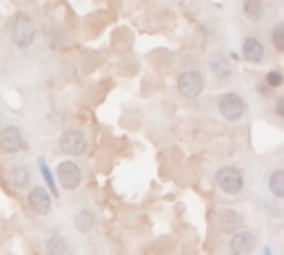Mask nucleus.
<instances>
[{
  "label": "nucleus",
  "mask_w": 284,
  "mask_h": 255,
  "mask_svg": "<svg viewBox=\"0 0 284 255\" xmlns=\"http://www.w3.org/2000/svg\"><path fill=\"white\" fill-rule=\"evenodd\" d=\"M36 38V24L34 20L27 16V14H20V16L16 18V22H14V29H12V40L14 44L20 49L29 47V44L34 42Z\"/></svg>",
  "instance_id": "obj_1"
},
{
  "label": "nucleus",
  "mask_w": 284,
  "mask_h": 255,
  "mask_svg": "<svg viewBox=\"0 0 284 255\" xmlns=\"http://www.w3.org/2000/svg\"><path fill=\"white\" fill-rule=\"evenodd\" d=\"M215 182H218V186L224 193L235 196V193L242 191L244 178H242V173L237 171L235 166H222V169H218V173H215Z\"/></svg>",
  "instance_id": "obj_2"
},
{
  "label": "nucleus",
  "mask_w": 284,
  "mask_h": 255,
  "mask_svg": "<svg viewBox=\"0 0 284 255\" xmlns=\"http://www.w3.org/2000/svg\"><path fill=\"white\" fill-rule=\"evenodd\" d=\"M218 106H220V114L229 122H237L246 111L244 100H242L237 94H222L220 100H218Z\"/></svg>",
  "instance_id": "obj_3"
},
{
  "label": "nucleus",
  "mask_w": 284,
  "mask_h": 255,
  "mask_svg": "<svg viewBox=\"0 0 284 255\" xmlns=\"http://www.w3.org/2000/svg\"><path fill=\"white\" fill-rule=\"evenodd\" d=\"M204 89V80L198 71H184L178 78V91L184 98H198Z\"/></svg>",
  "instance_id": "obj_4"
},
{
  "label": "nucleus",
  "mask_w": 284,
  "mask_h": 255,
  "mask_svg": "<svg viewBox=\"0 0 284 255\" xmlns=\"http://www.w3.org/2000/svg\"><path fill=\"white\" fill-rule=\"evenodd\" d=\"M87 149V138L80 134L78 129H67L60 136V151L67 156H80Z\"/></svg>",
  "instance_id": "obj_5"
},
{
  "label": "nucleus",
  "mask_w": 284,
  "mask_h": 255,
  "mask_svg": "<svg viewBox=\"0 0 284 255\" xmlns=\"http://www.w3.org/2000/svg\"><path fill=\"white\" fill-rule=\"evenodd\" d=\"M25 149V140L18 126H5L0 134V151L3 153H16Z\"/></svg>",
  "instance_id": "obj_6"
},
{
  "label": "nucleus",
  "mask_w": 284,
  "mask_h": 255,
  "mask_svg": "<svg viewBox=\"0 0 284 255\" xmlns=\"http://www.w3.org/2000/svg\"><path fill=\"white\" fill-rule=\"evenodd\" d=\"M27 204H29V208H32V213H36V216H47L51 211V198L43 186H34L32 191H29Z\"/></svg>",
  "instance_id": "obj_7"
},
{
  "label": "nucleus",
  "mask_w": 284,
  "mask_h": 255,
  "mask_svg": "<svg viewBox=\"0 0 284 255\" xmlns=\"http://www.w3.org/2000/svg\"><path fill=\"white\" fill-rule=\"evenodd\" d=\"M82 180V173L78 169V164L76 162H63V164L58 166V182L63 184L67 191H74V188H78Z\"/></svg>",
  "instance_id": "obj_8"
},
{
  "label": "nucleus",
  "mask_w": 284,
  "mask_h": 255,
  "mask_svg": "<svg viewBox=\"0 0 284 255\" xmlns=\"http://www.w3.org/2000/svg\"><path fill=\"white\" fill-rule=\"evenodd\" d=\"M231 255H251L255 248V236L249 231H240L231 238Z\"/></svg>",
  "instance_id": "obj_9"
},
{
  "label": "nucleus",
  "mask_w": 284,
  "mask_h": 255,
  "mask_svg": "<svg viewBox=\"0 0 284 255\" xmlns=\"http://www.w3.org/2000/svg\"><path fill=\"white\" fill-rule=\"evenodd\" d=\"M242 54H244V60H249V62H260L264 58V47H262L260 40L246 38L244 44H242Z\"/></svg>",
  "instance_id": "obj_10"
},
{
  "label": "nucleus",
  "mask_w": 284,
  "mask_h": 255,
  "mask_svg": "<svg viewBox=\"0 0 284 255\" xmlns=\"http://www.w3.org/2000/svg\"><path fill=\"white\" fill-rule=\"evenodd\" d=\"M47 253L49 255H69V244L63 236L54 233L49 240H47Z\"/></svg>",
  "instance_id": "obj_11"
},
{
  "label": "nucleus",
  "mask_w": 284,
  "mask_h": 255,
  "mask_svg": "<svg viewBox=\"0 0 284 255\" xmlns=\"http://www.w3.org/2000/svg\"><path fill=\"white\" fill-rule=\"evenodd\" d=\"M9 178H12V182H14V186H18V188H25V186H29V182H32V173H29L27 166H14L12 171H9Z\"/></svg>",
  "instance_id": "obj_12"
},
{
  "label": "nucleus",
  "mask_w": 284,
  "mask_h": 255,
  "mask_svg": "<svg viewBox=\"0 0 284 255\" xmlns=\"http://www.w3.org/2000/svg\"><path fill=\"white\" fill-rule=\"evenodd\" d=\"M242 224V218L237 216L235 211H224L220 216V228L222 231H231L233 226H240Z\"/></svg>",
  "instance_id": "obj_13"
},
{
  "label": "nucleus",
  "mask_w": 284,
  "mask_h": 255,
  "mask_svg": "<svg viewBox=\"0 0 284 255\" xmlns=\"http://www.w3.org/2000/svg\"><path fill=\"white\" fill-rule=\"evenodd\" d=\"M268 188L275 198H284V171H275L268 180Z\"/></svg>",
  "instance_id": "obj_14"
},
{
  "label": "nucleus",
  "mask_w": 284,
  "mask_h": 255,
  "mask_svg": "<svg viewBox=\"0 0 284 255\" xmlns=\"http://www.w3.org/2000/svg\"><path fill=\"white\" fill-rule=\"evenodd\" d=\"M244 14L249 20H260L264 14V4L257 2V0H246L244 2Z\"/></svg>",
  "instance_id": "obj_15"
},
{
  "label": "nucleus",
  "mask_w": 284,
  "mask_h": 255,
  "mask_svg": "<svg viewBox=\"0 0 284 255\" xmlns=\"http://www.w3.org/2000/svg\"><path fill=\"white\" fill-rule=\"evenodd\" d=\"M211 69L215 71L218 78H229V76H231V67H229V64H224V56H222V54H218L213 60H211Z\"/></svg>",
  "instance_id": "obj_16"
},
{
  "label": "nucleus",
  "mask_w": 284,
  "mask_h": 255,
  "mask_svg": "<svg viewBox=\"0 0 284 255\" xmlns=\"http://www.w3.org/2000/svg\"><path fill=\"white\" fill-rule=\"evenodd\" d=\"M76 226H78L80 233H89V228L94 226V216L89 211H80L78 218H76Z\"/></svg>",
  "instance_id": "obj_17"
},
{
  "label": "nucleus",
  "mask_w": 284,
  "mask_h": 255,
  "mask_svg": "<svg viewBox=\"0 0 284 255\" xmlns=\"http://www.w3.org/2000/svg\"><path fill=\"white\" fill-rule=\"evenodd\" d=\"M273 44L277 51H284V22H280L273 29Z\"/></svg>",
  "instance_id": "obj_18"
},
{
  "label": "nucleus",
  "mask_w": 284,
  "mask_h": 255,
  "mask_svg": "<svg viewBox=\"0 0 284 255\" xmlns=\"http://www.w3.org/2000/svg\"><path fill=\"white\" fill-rule=\"evenodd\" d=\"M282 84V74L280 71H268V76H266V86H280Z\"/></svg>",
  "instance_id": "obj_19"
},
{
  "label": "nucleus",
  "mask_w": 284,
  "mask_h": 255,
  "mask_svg": "<svg viewBox=\"0 0 284 255\" xmlns=\"http://www.w3.org/2000/svg\"><path fill=\"white\" fill-rule=\"evenodd\" d=\"M43 173H45V178H47V182H49V184H51V188H54V196H56V186H54V178H51V173L47 171V166H45V164H43Z\"/></svg>",
  "instance_id": "obj_20"
},
{
  "label": "nucleus",
  "mask_w": 284,
  "mask_h": 255,
  "mask_svg": "<svg viewBox=\"0 0 284 255\" xmlns=\"http://www.w3.org/2000/svg\"><path fill=\"white\" fill-rule=\"evenodd\" d=\"M282 106H284V102H282V100H280V102H277V114H280V116H282V114H284V109H282Z\"/></svg>",
  "instance_id": "obj_21"
}]
</instances>
